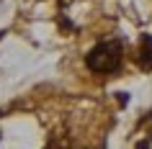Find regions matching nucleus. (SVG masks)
<instances>
[{"label": "nucleus", "instance_id": "obj_2", "mask_svg": "<svg viewBox=\"0 0 152 149\" xmlns=\"http://www.w3.org/2000/svg\"><path fill=\"white\" fill-rule=\"evenodd\" d=\"M137 62H139V67H144V70H152V33H144L142 36Z\"/></svg>", "mask_w": 152, "mask_h": 149}, {"label": "nucleus", "instance_id": "obj_1", "mask_svg": "<svg viewBox=\"0 0 152 149\" xmlns=\"http://www.w3.org/2000/svg\"><path fill=\"white\" fill-rule=\"evenodd\" d=\"M85 64H88L90 72H98V75H108V72H116L121 64V44L119 41H101L88 52L85 57Z\"/></svg>", "mask_w": 152, "mask_h": 149}]
</instances>
